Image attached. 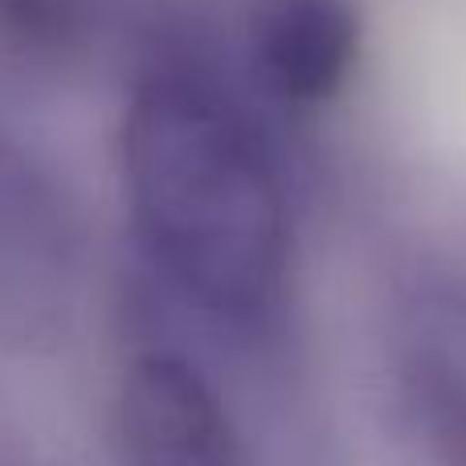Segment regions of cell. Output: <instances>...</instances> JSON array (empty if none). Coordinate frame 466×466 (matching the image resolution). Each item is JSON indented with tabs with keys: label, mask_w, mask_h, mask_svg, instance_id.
<instances>
[{
	"label": "cell",
	"mask_w": 466,
	"mask_h": 466,
	"mask_svg": "<svg viewBox=\"0 0 466 466\" xmlns=\"http://www.w3.org/2000/svg\"><path fill=\"white\" fill-rule=\"evenodd\" d=\"M123 193L164 287L221 328H262L290 266V201L258 115L218 70L164 57L123 115Z\"/></svg>",
	"instance_id": "6da1fadb"
},
{
	"label": "cell",
	"mask_w": 466,
	"mask_h": 466,
	"mask_svg": "<svg viewBox=\"0 0 466 466\" xmlns=\"http://www.w3.org/2000/svg\"><path fill=\"white\" fill-rule=\"evenodd\" d=\"M86 274L74 201L49 164L0 127V344L46 352L70 331Z\"/></svg>",
	"instance_id": "7a4b0ae2"
},
{
	"label": "cell",
	"mask_w": 466,
	"mask_h": 466,
	"mask_svg": "<svg viewBox=\"0 0 466 466\" xmlns=\"http://www.w3.org/2000/svg\"><path fill=\"white\" fill-rule=\"evenodd\" d=\"M389 389L426 466H466V282H413L389 319Z\"/></svg>",
	"instance_id": "3957f363"
},
{
	"label": "cell",
	"mask_w": 466,
	"mask_h": 466,
	"mask_svg": "<svg viewBox=\"0 0 466 466\" xmlns=\"http://www.w3.org/2000/svg\"><path fill=\"white\" fill-rule=\"evenodd\" d=\"M119 466H246L233 421L197 364L139 352L115 405Z\"/></svg>",
	"instance_id": "277c9868"
},
{
	"label": "cell",
	"mask_w": 466,
	"mask_h": 466,
	"mask_svg": "<svg viewBox=\"0 0 466 466\" xmlns=\"http://www.w3.org/2000/svg\"><path fill=\"white\" fill-rule=\"evenodd\" d=\"M254 66L287 106H319L344 90L360 54L352 0H258Z\"/></svg>",
	"instance_id": "5b68a950"
},
{
	"label": "cell",
	"mask_w": 466,
	"mask_h": 466,
	"mask_svg": "<svg viewBox=\"0 0 466 466\" xmlns=\"http://www.w3.org/2000/svg\"><path fill=\"white\" fill-rule=\"evenodd\" d=\"M95 0H0V57L62 66L90 41Z\"/></svg>",
	"instance_id": "8992f818"
}]
</instances>
